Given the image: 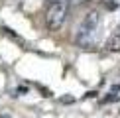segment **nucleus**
<instances>
[{
  "label": "nucleus",
  "mask_w": 120,
  "mask_h": 118,
  "mask_svg": "<svg viewBox=\"0 0 120 118\" xmlns=\"http://www.w3.org/2000/svg\"><path fill=\"white\" fill-rule=\"evenodd\" d=\"M116 33H120V26H118V28H116Z\"/></svg>",
  "instance_id": "nucleus-6"
},
{
  "label": "nucleus",
  "mask_w": 120,
  "mask_h": 118,
  "mask_svg": "<svg viewBox=\"0 0 120 118\" xmlns=\"http://www.w3.org/2000/svg\"><path fill=\"white\" fill-rule=\"evenodd\" d=\"M106 51H120V33L114 32L112 36L106 39Z\"/></svg>",
  "instance_id": "nucleus-3"
},
{
  "label": "nucleus",
  "mask_w": 120,
  "mask_h": 118,
  "mask_svg": "<svg viewBox=\"0 0 120 118\" xmlns=\"http://www.w3.org/2000/svg\"><path fill=\"white\" fill-rule=\"evenodd\" d=\"M0 118H10V116L8 114H0Z\"/></svg>",
  "instance_id": "nucleus-5"
},
{
  "label": "nucleus",
  "mask_w": 120,
  "mask_h": 118,
  "mask_svg": "<svg viewBox=\"0 0 120 118\" xmlns=\"http://www.w3.org/2000/svg\"><path fill=\"white\" fill-rule=\"evenodd\" d=\"M47 2H51V0H47Z\"/></svg>",
  "instance_id": "nucleus-7"
},
{
  "label": "nucleus",
  "mask_w": 120,
  "mask_h": 118,
  "mask_svg": "<svg viewBox=\"0 0 120 118\" xmlns=\"http://www.w3.org/2000/svg\"><path fill=\"white\" fill-rule=\"evenodd\" d=\"M101 4L108 10V12H114V10L120 8V0H101Z\"/></svg>",
  "instance_id": "nucleus-4"
},
{
  "label": "nucleus",
  "mask_w": 120,
  "mask_h": 118,
  "mask_svg": "<svg viewBox=\"0 0 120 118\" xmlns=\"http://www.w3.org/2000/svg\"><path fill=\"white\" fill-rule=\"evenodd\" d=\"M101 28H102V16L97 10L87 12L75 30V43L81 49L97 47L101 41Z\"/></svg>",
  "instance_id": "nucleus-1"
},
{
  "label": "nucleus",
  "mask_w": 120,
  "mask_h": 118,
  "mask_svg": "<svg viewBox=\"0 0 120 118\" xmlns=\"http://www.w3.org/2000/svg\"><path fill=\"white\" fill-rule=\"evenodd\" d=\"M71 8V0H51L45 12V26L51 32H59L65 24V18Z\"/></svg>",
  "instance_id": "nucleus-2"
}]
</instances>
